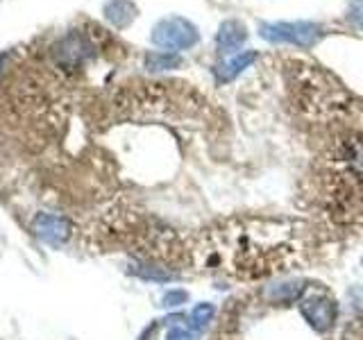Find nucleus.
<instances>
[{
  "label": "nucleus",
  "instance_id": "nucleus-5",
  "mask_svg": "<svg viewBox=\"0 0 363 340\" xmlns=\"http://www.w3.org/2000/svg\"><path fill=\"white\" fill-rule=\"evenodd\" d=\"M213 313H216V309H213L209 302L198 304L196 309H193V313H191V324H193V329L202 332V329L213 320Z\"/></svg>",
  "mask_w": 363,
  "mask_h": 340
},
{
  "label": "nucleus",
  "instance_id": "nucleus-7",
  "mask_svg": "<svg viewBox=\"0 0 363 340\" xmlns=\"http://www.w3.org/2000/svg\"><path fill=\"white\" fill-rule=\"evenodd\" d=\"M184 300H186V293H182V290H177V293H168L166 298H164V302H166L168 306H175V304L184 302Z\"/></svg>",
  "mask_w": 363,
  "mask_h": 340
},
{
  "label": "nucleus",
  "instance_id": "nucleus-4",
  "mask_svg": "<svg viewBox=\"0 0 363 340\" xmlns=\"http://www.w3.org/2000/svg\"><path fill=\"white\" fill-rule=\"evenodd\" d=\"M32 230L37 234L43 243L48 245H62L68 241V236L73 232V225L71 220L62 218V215H55V213H39L37 218L32 222Z\"/></svg>",
  "mask_w": 363,
  "mask_h": 340
},
{
  "label": "nucleus",
  "instance_id": "nucleus-1",
  "mask_svg": "<svg viewBox=\"0 0 363 340\" xmlns=\"http://www.w3.org/2000/svg\"><path fill=\"white\" fill-rule=\"evenodd\" d=\"M295 116L315 147L311 200L329 230L363 225V102L318 66H286Z\"/></svg>",
  "mask_w": 363,
  "mask_h": 340
},
{
  "label": "nucleus",
  "instance_id": "nucleus-3",
  "mask_svg": "<svg viewBox=\"0 0 363 340\" xmlns=\"http://www.w3.org/2000/svg\"><path fill=\"white\" fill-rule=\"evenodd\" d=\"M300 313L318 334H327L336 320V302L325 293H306L298 300Z\"/></svg>",
  "mask_w": 363,
  "mask_h": 340
},
{
  "label": "nucleus",
  "instance_id": "nucleus-2",
  "mask_svg": "<svg viewBox=\"0 0 363 340\" xmlns=\"http://www.w3.org/2000/svg\"><path fill=\"white\" fill-rule=\"evenodd\" d=\"M193 254L202 270H223L236 279H264L300 259L298 227L284 218L238 215L200 234Z\"/></svg>",
  "mask_w": 363,
  "mask_h": 340
},
{
  "label": "nucleus",
  "instance_id": "nucleus-6",
  "mask_svg": "<svg viewBox=\"0 0 363 340\" xmlns=\"http://www.w3.org/2000/svg\"><path fill=\"white\" fill-rule=\"evenodd\" d=\"M166 340H191V334L186 332V329H182V327H173L166 334Z\"/></svg>",
  "mask_w": 363,
  "mask_h": 340
}]
</instances>
